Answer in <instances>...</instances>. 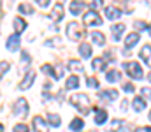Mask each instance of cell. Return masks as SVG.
<instances>
[{"label":"cell","mask_w":151,"mask_h":132,"mask_svg":"<svg viewBox=\"0 0 151 132\" xmlns=\"http://www.w3.org/2000/svg\"><path fill=\"white\" fill-rule=\"evenodd\" d=\"M70 102L74 104L76 107L83 113V115H88L90 113V99L86 93H77V95H72L70 97Z\"/></svg>","instance_id":"6da1fadb"},{"label":"cell","mask_w":151,"mask_h":132,"mask_svg":"<svg viewBox=\"0 0 151 132\" xmlns=\"http://www.w3.org/2000/svg\"><path fill=\"white\" fill-rule=\"evenodd\" d=\"M125 71L128 72V76L130 78H134V79H142V69H141V65L137 63V62H127L125 65Z\"/></svg>","instance_id":"7a4b0ae2"},{"label":"cell","mask_w":151,"mask_h":132,"mask_svg":"<svg viewBox=\"0 0 151 132\" xmlns=\"http://www.w3.org/2000/svg\"><path fill=\"white\" fill-rule=\"evenodd\" d=\"M67 35H69L70 41H77V39H81V37L84 35V32H83V28L79 27L77 21H70V23L67 25Z\"/></svg>","instance_id":"3957f363"},{"label":"cell","mask_w":151,"mask_h":132,"mask_svg":"<svg viewBox=\"0 0 151 132\" xmlns=\"http://www.w3.org/2000/svg\"><path fill=\"white\" fill-rule=\"evenodd\" d=\"M84 25H88V27H97V25H102V18L95 12V11H88L86 14H84Z\"/></svg>","instance_id":"277c9868"},{"label":"cell","mask_w":151,"mask_h":132,"mask_svg":"<svg viewBox=\"0 0 151 132\" xmlns=\"http://www.w3.org/2000/svg\"><path fill=\"white\" fill-rule=\"evenodd\" d=\"M14 115L16 116H27L28 115V102H27V99H18L14 102Z\"/></svg>","instance_id":"5b68a950"},{"label":"cell","mask_w":151,"mask_h":132,"mask_svg":"<svg viewBox=\"0 0 151 132\" xmlns=\"http://www.w3.org/2000/svg\"><path fill=\"white\" fill-rule=\"evenodd\" d=\"M18 46H19V35H18V34H12V35L7 37V41H5V48H7L9 51H16Z\"/></svg>","instance_id":"8992f818"},{"label":"cell","mask_w":151,"mask_h":132,"mask_svg":"<svg viewBox=\"0 0 151 132\" xmlns=\"http://www.w3.org/2000/svg\"><path fill=\"white\" fill-rule=\"evenodd\" d=\"M35 81V71H28L27 74H25V78H23V81H21V88L23 90H27V88L32 87V83Z\"/></svg>","instance_id":"52a82bcc"},{"label":"cell","mask_w":151,"mask_h":132,"mask_svg":"<svg viewBox=\"0 0 151 132\" xmlns=\"http://www.w3.org/2000/svg\"><path fill=\"white\" fill-rule=\"evenodd\" d=\"M62 16H63V5L58 2V4H55V7H53L51 19H53V21H60V19H62Z\"/></svg>","instance_id":"ba28073f"},{"label":"cell","mask_w":151,"mask_h":132,"mask_svg":"<svg viewBox=\"0 0 151 132\" xmlns=\"http://www.w3.org/2000/svg\"><path fill=\"white\" fill-rule=\"evenodd\" d=\"M90 37H91L93 44H99V46H104V44H106V35H104L102 32H97V30H93V32L90 34Z\"/></svg>","instance_id":"9c48e42d"},{"label":"cell","mask_w":151,"mask_h":132,"mask_svg":"<svg viewBox=\"0 0 151 132\" xmlns=\"http://www.w3.org/2000/svg\"><path fill=\"white\" fill-rule=\"evenodd\" d=\"M141 58L144 60V63H146V65H150V67H151V46H150V44H146V46L141 49Z\"/></svg>","instance_id":"30bf717a"},{"label":"cell","mask_w":151,"mask_h":132,"mask_svg":"<svg viewBox=\"0 0 151 132\" xmlns=\"http://www.w3.org/2000/svg\"><path fill=\"white\" fill-rule=\"evenodd\" d=\"M32 123H34V129L37 132H46L47 131V125H46V122L40 118V116H35L34 120H32Z\"/></svg>","instance_id":"8fae6325"},{"label":"cell","mask_w":151,"mask_h":132,"mask_svg":"<svg viewBox=\"0 0 151 132\" xmlns=\"http://www.w3.org/2000/svg\"><path fill=\"white\" fill-rule=\"evenodd\" d=\"M106 16H107L109 19H116V18L121 16V11H119L118 7H114V5H107V7H106Z\"/></svg>","instance_id":"7c38bea8"},{"label":"cell","mask_w":151,"mask_h":132,"mask_svg":"<svg viewBox=\"0 0 151 132\" xmlns=\"http://www.w3.org/2000/svg\"><path fill=\"white\" fill-rule=\"evenodd\" d=\"M113 37H114V41H119V37L123 35V32H125V25L123 23H119V25H113Z\"/></svg>","instance_id":"4fadbf2b"},{"label":"cell","mask_w":151,"mask_h":132,"mask_svg":"<svg viewBox=\"0 0 151 132\" xmlns=\"http://www.w3.org/2000/svg\"><path fill=\"white\" fill-rule=\"evenodd\" d=\"M137 43H139V34H137V32H132V34L125 39V46H127V48H132V46H135Z\"/></svg>","instance_id":"5bb4252c"},{"label":"cell","mask_w":151,"mask_h":132,"mask_svg":"<svg viewBox=\"0 0 151 132\" xmlns=\"http://www.w3.org/2000/svg\"><path fill=\"white\" fill-rule=\"evenodd\" d=\"M25 28H27V21L21 19V18H14V30H16V34H21Z\"/></svg>","instance_id":"9a60e30c"},{"label":"cell","mask_w":151,"mask_h":132,"mask_svg":"<svg viewBox=\"0 0 151 132\" xmlns=\"http://www.w3.org/2000/svg\"><path fill=\"white\" fill-rule=\"evenodd\" d=\"M91 67L95 71H106V58H93Z\"/></svg>","instance_id":"2e32d148"},{"label":"cell","mask_w":151,"mask_h":132,"mask_svg":"<svg viewBox=\"0 0 151 132\" xmlns=\"http://www.w3.org/2000/svg\"><path fill=\"white\" fill-rule=\"evenodd\" d=\"M100 97L104 100H116L118 99V90H107V92H100Z\"/></svg>","instance_id":"e0dca14e"},{"label":"cell","mask_w":151,"mask_h":132,"mask_svg":"<svg viewBox=\"0 0 151 132\" xmlns=\"http://www.w3.org/2000/svg\"><path fill=\"white\" fill-rule=\"evenodd\" d=\"M79 53L83 58H90L91 56V44H81L79 46Z\"/></svg>","instance_id":"ac0fdd59"},{"label":"cell","mask_w":151,"mask_h":132,"mask_svg":"<svg viewBox=\"0 0 151 132\" xmlns=\"http://www.w3.org/2000/svg\"><path fill=\"white\" fill-rule=\"evenodd\" d=\"M107 120V111H104V109H97V115H95V123H104Z\"/></svg>","instance_id":"d6986e66"},{"label":"cell","mask_w":151,"mask_h":132,"mask_svg":"<svg viewBox=\"0 0 151 132\" xmlns=\"http://www.w3.org/2000/svg\"><path fill=\"white\" fill-rule=\"evenodd\" d=\"M146 107V100L141 99V97H134V109L135 111H142Z\"/></svg>","instance_id":"ffe728a7"},{"label":"cell","mask_w":151,"mask_h":132,"mask_svg":"<svg viewBox=\"0 0 151 132\" xmlns=\"http://www.w3.org/2000/svg\"><path fill=\"white\" fill-rule=\"evenodd\" d=\"M119 78H121V74H119L118 71H109V72L106 74V79H107L109 83H114V81H119Z\"/></svg>","instance_id":"44dd1931"},{"label":"cell","mask_w":151,"mask_h":132,"mask_svg":"<svg viewBox=\"0 0 151 132\" xmlns=\"http://www.w3.org/2000/svg\"><path fill=\"white\" fill-rule=\"evenodd\" d=\"M77 87H79V78H77V76H70V78L67 79V83H65V88L72 90V88H77Z\"/></svg>","instance_id":"7402d4cb"},{"label":"cell","mask_w":151,"mask_h":132,"mask_svg":"<svg viewBox=\"0 0 151 132\" xmlns=\"http://www.w3.org/2000/svg\"><path fill=\"white\" fill-rule=\"evenodd\" d=\"M83 125H84V123H83V120H81V118H74V120L70 122V129H72L74 132H81Z\"/></svg>","instance_id":"603a6c76"},{"label":"cell","mask_w":151,"mask_h":132,"mask_svg":"<svg viewBox=\"0 0 151 132\" xmlns=\"http://www.w3.org/2000/svg\"><path fill=\"white\" fill-rule=\"evenodd\" d=\"M47 122H49L53 127H58V125L62 123L60 116H58V115H55V113H49V115H47Z\"/></svg>","instance_id":"cb8c5ba5"},{"label":"cell","mask_w":151,"mask_h":132,"mask_svg":"<svg viewBox=\"0 0 151 132\" xmlns=\"http://www.w3.org/2000/svg\"><path fill=\"white\" fill-rule=\"evenodd\" d=\"M83 9H84V4H83V2H72V4H70V11H72V14H79Z\"/></svg>","instance_id":"d4e9b609"},{"label":"cell","mask_w":151,"mask_h":132,"mask_svg":"<svg viewBox=\"0 0 151 132\" xmlns=\"http://www.w3.org/2000/svg\"><path fill=\"white\" fill-rule=\"evenodd\" d=\"M69 67H70L72 72H83V65H81V62H77V60H70V62H69Z\"/></svg>","instance_id":"484cf974"},{"label":"cell","mask_w":151,"mask_h":132,"mask_svg":"<svg viewBox=\"0 0 151 132\" xmlns=\"http://www.w3.org/2000/svg\"><path fill=\"white\" fill-rule=\"evenodd\" d=\"M19 12H23V14H32V12H34V7H32L30 4H19Z\"/></svg>","instance_id":"4316f807"},{"label":"cell","mask_w":151,"mask_h":132,"mask_svg":"<svg viewBox=\"0 0 151 132\" xmlns=\"http://www.w3.org/2000/svg\"><path fill=\"white\" fill-rule=\"evenodd\" d=\"M134 28H137V30H148V23H144L142 19H135L134 21Z\"/></svg>","instance_id":"83f0119b"},{"label":"cell","mask_w":151,"mask_h":132,"mask_svg":"<svg viewBox=\"0 0 151 132\" xmlns=\"http://www.w3.org/2000/svg\"><path fill=\"white\" fill-rule=\"evenodd\" d=\"M86 83H88V87H90V88H97V87H99V81H97L95 78H90V76L86 78Z\"/></svg>","instance_id":"f1b7e54d"},{"label":"cell","mask_w":151,"mask_h":132,"mask_svg":"<svg viewBox=\"0 0 151 132\" xmlns=\"http://www.w3.org/2000/svg\"><path fill=\"white\" fill-rule=\"evenodd\" d=\"M14 132H28V127L23 125V123H18V125L14 127Z\"/></svg>","instance_id":"f546056e"},{"label":"cell","mask_w":151,"mask_h":132,"mask_svg":"<svg viewBox=\"0 0 151 132\" xmlns=\"http://www.w3.org/2000/svg\"><path fill=\"white\" fill-rule=\"evenodd\" d=\"M42 72H46V74H55V72H53V67H51V65H47V63H44V65H42Z\"/></svg>","instance_id":"4dcf8cb0"},{"label":"cell","mask_w":151,"mask_h":132,"mask_svg":"<svg viewBox=\"0 0 151 132\" xmlns=\"http://www.w3.org/2000/svg\"><path fill=\"white\" fill-rule=\"evenodd\" d=\"M21 58H23V63H25V65H27V63H30V55H28L27 51H23V53H21Z\"/></svg>","instance_id":"1f68e13d"},{"label":"cell","mask_w":151,"mask_h":132,"mask_svg":"<svg viewBox=\"0 0 151 132\" xmlns=\"http://www.w3.org/2000/svg\"><path fill=\"white\" fill-rule=\"evenodd\" d=\"M7 71H9V63H7V62H2V72H0V74H2V76H5V72H7Z\"/></svg>","instance_id":"d6a6232c"},{"label":"cell","mask_w":151,"mask_h":132,"mask_svg":"<svg viewBox=\"0 0 151 132\" xmlns=\"http://www.w3.org/2000/svg\"><path fill=\"white\" fill-rule=\"evenodd\" d=\"M142 95L151 100V88H142Z\"/></svg>","instance_id":"836d02e7"},{"label":"cell","mask_w":151,"mask_h":132,"mask_svg":"<svg viewBox=\"0 0 151 132\" xmlns=\"http://www.w3.org/2000/svg\"><path fill=\"white\" fill-rule=\"evenodd\" d=\"M123 88H125V92H134V85L132 83H127Z\"/></svg>","instance_id":"e575fe53"},{"label":"cell","mask_w":151,"mask_h":132,"mask_svg":"<svg viewBox=\"0 0 151 132\" xmlns=\"http://www.w3.org/2000/svg\"><path fill=\"white\" fill-rule=\"evenodd\" d=\"M55 78H56V79H60V78H62V67H58V69H56V72H55Z\"/></svg>","instance_id":"d590c367"},{"label":"cell","mask_w":151,"mask_h":132,"mask_svg":"<svg viewBox=\"0 0 151 132\" xmlns=\"http://www.w3.org/2000/svg\"><path fill=\"white\" fill-rule=\"evenodd\" d=\"M135 132H151V127H141V129H137Z\"/></svg>","instance_id":"8d00e7d4"},{"label":"cell","mask_w":151,"mask_h":132,"mask_svg":"<svg viewBox=\"0 0 151 132\" xmlns=\"http://www.w3.org/2000/svg\"><path fill=\"white\" fill-rule=\"evenodd\" d=\"M39 5H40V7H47L49 2H47V0H39Z\"/></svg>","instance_id":"74e56055"},{"label":"cell","mask_w":151,"mask_h":132,"mask_svg":"<svg viewBox=\"0 0 151 132\" xmlns=\"http://www.w3.org/2000/svg\"><path fill=\"white\" fill-rule=\"evenodd\" d=\"M58 43H60V39H51V41H47V44H49V46H56Z\"/></svg>","instance_id":"f35d334b"},{"label":"cell","mask_w":151,"mask_h":132,"mask_svg":"<svg viewBox=\"0 0 151 132\" xmlns=\"http://www.w3.org/2000/svg\"><path fill=\"white\" fill-rule=\"evenodd\" d=\"M150 35H151V23H150Z\"/></svg>","instance_id":"ab89813d"},{"label":"cell","mask_w":151,"mask_h":132,"mask_svg":"<svg viewBox=\"0 0 151 132\" xmlns=\"http://www.w3.org/2000/svg\"><path fill=\"white\" fill-rule=\"evenodd\" d=\"M150 81H151V74H150Z\"/></svg>","instance_id":"60d3db41"},{"label":"cell","mask_w":151,"mask_h":132,"mask_svg":"<svg viewBox=\"0 0 151 132\" xmlns=\"http://www.w3.org/2000/svg\"><path fill=\"white\" fill-rule=\"evenodd\" d=\"M150 120H151V113H150Z\"/></svg>","instance_id":"b9f144b4"}]
</instances>
